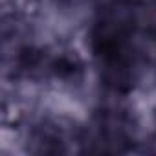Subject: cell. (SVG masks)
I'll use <instances>...</instances> for the list:
<instances>
[]
</instances>
